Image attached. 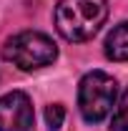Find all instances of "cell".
I'll return each instance as SVG.
<instances>
[{"mask_svg":"<svg viewBox=\"0 0 128 131\" xmlns=\"http://www.w3.org/2000/svg\"><path fill=\"white\" fill-rule=\"evenodd\" d=\"M108 18L106 0H60L55 5V28L70 43L91 40Z\"/></svg>","mask_w":128,"mask_h":131,"instance_id":"cell-1","label":"cell"},{"mask_svg":"<svg viewBox=\"0 0 128 131\" xmlns=\"http://www.w3.org/2000/svg\"><path fill=\"white\" fill-rule=\"evenodd\" d=\"M106 56L111 61H128V20L118 23L106 38Z\"/></svg>","mask_w":128,"mask_h":131,"instance_id":"cell-5","label":"cell"},{"mask_svg":"<svg viewBox=\"0 0 128 131\" xmlns=\"http://www.w3.org/2000/svg\"><path fill=\"white\" fill-rule=\"evenodd\" d=\"M3 58L20 71H38L58 58V48L45 33L23 30L3 46Z\"/></svg>","mask_w":128,"mask_h":131,"instance_id":"cell-2","label":"cell"},{"mask_svg":"<svg viewBox=\"0 0 128 131\" xmlns=\"http://www.w3.org/2000/svg\"><path fill=\"white\" fill-rule=\"evenodd\" d=\"M33 118L28 93L10 91L0 98V131H33Z\"/></svg>","mask_w":128,"mask_h":131,"instance_id":"cell-4","label":"cell"},{"mask_svg":"<svg viewBox=\"0 0 128 131\" xmlns=\"http://www.w3.org/2000/svg\"><path fill=\"white\" fill-rule=\"evenodd\" d=\"M45 121H48L50 131H58L63 126V121H65V108L60 103H50L48 108H45Z\"/></svg>","mask_w":128,"mask_h":131,"instance_id":"cell-7","label":"cell"},{"mask_svg":"<svg viewBox=\"0 0 128 131\" xmlns=\"http://www.w3.org/2000/svg\"><path fill=\"white\" fill-rule=\"evenodd\" d=\"M111 129L113 131H128V88H126V93L121 96V103H118L116 111H113Z\"/></svg>","mask_w":128,"mask_h":131,"instance_id":"cell-6","label":"cell"},{"mask_svg":"<svg viewBox=\"0 0 128 131\" xmlns=\"http://www.w3.org/2000/svg\"><path fill=\"white\" fill-rule=\"evenodd\" d=\"M116 78L103 71H91L80 78L78 86V108L88 124H98L116 106Z\"/></svg>","mask_w":128,"mask_h":131,"instance_id":"cell-3","label":"cell"}]
</instances>
